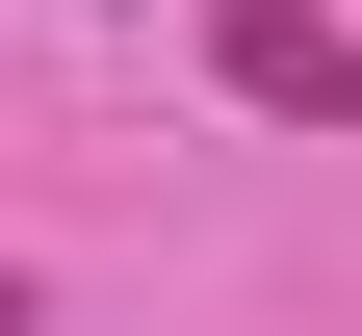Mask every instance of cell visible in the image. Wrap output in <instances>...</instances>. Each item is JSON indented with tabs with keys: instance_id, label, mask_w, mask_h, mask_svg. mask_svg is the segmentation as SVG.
Wrapping results in <instances>:
<instances>
[{
	"instance_id": "cell-1",
	"label": "cell",
	"mask_w": 362,
	"mask_h": 336,
	"mask_svg": "<svg viewBox=\"0 0 362 336\" xmlns=\"http://www.w3.org/2000/svg\"><path fill=\"white\" fill-rule=\"evenodd\" d=\"M207 78L259 129H362V26H310V0H207Z\"/></svg>"
}]
</instances>
